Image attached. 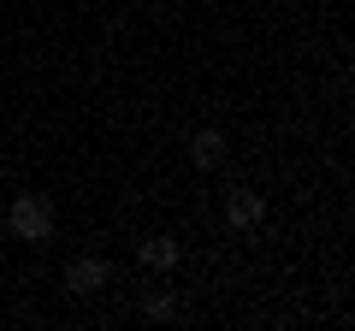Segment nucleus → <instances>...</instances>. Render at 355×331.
Returning a JSON list of instances; mask_svg holds the SVG:
<instances>
[{"mask_svg":"<svg viewBox=\"0 0 355 331\" xmlns=\"http://www.w3.org/2000/svg\"><path fill=\"white\" fill-rule=\"evenodd\" d=\"M107 278H113V267H107V260H71V267H65V284H71L77 296H83V290H101Z\"/></svg>","mask_w":355,"mask_h":331,"instance_id":"nucleus-2","label":"nucleus"},{"mask_svg":"<svg viewBox=\"0 0 355 331\" xmlns=\"http://www.w3.org/2000/svg\"><path fill=\"white\" fill-rule=\"evenodd\" d=\"M190 154H196V166H202V172H214V166L225 160V136H219V130H202V136L190 142Z\"/></svg>","mask_w":355,"mask_h":331,"instance_id":"nucleus-4","label":"nucleus"},{"mask_svg":"<svg viewBox=\"0 0 355 331\" xmlns=\"http://www.w3.org/2000/svg\"><path fill=\"white\" fill-rule=\"evenodd\" d=\"M6 225H12V237H24V242H48L53 237V202L48 195H18L12 213H6Z\"/></svg>","mask_w":355,"mask_h":331,"instance_id":"nucleus-1","label":"nucleus"},{"mask_svg":"<svg viewBox=\"0 0 355 331\" xmlns=\"http://www.w3.org/2000/svg\"><path fill=\"white\" fill-rule=\"evenodd\" d=\"M172 307H178L172 296H148V314H154V319H166V314H172Z\"/></svg>","mask_w":355,"mask_h":331,"instance_id":"nucleus-6","label":"nucleus"},{"mask_svg":"<svg viewBox=\"0 0 355 331\" xmlns=\"http://www.w3.org/2000/svg\"><path fill=\"white\" fill-rule=\"evenodd\" d=\"M142 260H148V267H178V242L172 237H148L142 242Z\"/></svg>","mask_w":355,"mask_h":331,"instance_id":"nucleus-5","label":"nucleus"},{"mask_svg":"<svg viewBox=\"0 0 355 331\" xmlns=\"http://www.w3.org/2000/svg\"><path fill=\"white\" fill-rule=\"evenodd\" d=\"M261 213H266V207H261V195H254V190H237V195L225 202V219H231V225H261Z\"/></svg>","mask_w":355,"mask_h":331,"instance_id":"nucleus-3","label":"nucleus"}]
</instances>
